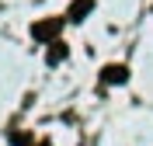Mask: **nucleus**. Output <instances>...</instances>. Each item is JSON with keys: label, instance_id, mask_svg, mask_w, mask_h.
<instances>
[{"label": "nucleus", "instance_id": "obj_3", "mask_svg": "<svg viewBox=\"0 0 153 146\" xmlns=\"http://www.w3.org/2000/svg\"><path fill=\"white\" fill-rule=\"evenodd\" d=\"M91 10H94V0H73V7H70L66 18H70V21H84Z\"/></svg>", "mask_w": 153, "mask_h": 146}, {"label": "nucleus", "instance_id": "obj_4", "mask_svg": "<svg viewBox=\"0 0 153 146\" xmlns=\"http://www.w3.org/2000/svg\"><path fill=\"white\" fill-rule=\"evenodd\" d=\"M63 59H66V45H63V42H49V52H45V63H49V66H59Z\"/></svg>", "mask_w": 153, "mask_h": 146}, {"label": "nucleus", "instance_id": "obj_5", "mask_svg": "<svg viewBox=\"0 0 153 146\" xmlns=\"http://www.w3.org/2000/svg\"><path fill=\"white\" fill-rule=\"evenodd\" d=\"M10 143L14 146H31V139L25 136V132H10Z\"/></svg>", "mask_w": 153, "mask_h": 146}, {"label": "nucleus", "instance_id": "obj_2", "mask_svg": "<svg viewBox=\"0 0 153 146\" xmlns=\"http://www.w3.org/2000/svg\"><path fill=\"white\" fill-rule=\"evenodd\" d=\"M101 80H105V84H125V80H129V70H125L122 63H108V66L101 70Z\"/></svg>", "mask_w": 153, "mask_h": 146}, {"label": "nucleus", "instance_id": "obj_1", "mask_svg": "<svg viewBox=\"0 0 153 146\" xmlns=\"http://www.w3.org/2000/svg\"><path fill=\"white\" fill-rule=\"evenodd\" d=\"M59 28H63V18H49V21L31 24V35H35V42H56Z\"/></svg>", "mask_w": 153, "mask_h": 146}]
</instances>
